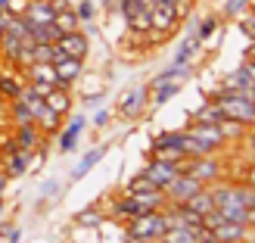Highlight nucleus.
I'll use <instances>...</instances> for the list:
<instances>
[{
    "instance_id": "obj_22",
    "label": "nucleus",
    "mask_w": 255,
    "mask_h": 243,
    "mask_svg": "<svg viewBox=\"0 0 255 243\" xmlns=\"http://www.w3.org/2000/svg\"><path fill=\"white\" fill-rule=\"evenodd\" d=\"M53 25L62 34H69V31H78L81 28V19H78V12H75V6H69V9H59L56 16H53Z\"/></svg>"
},
{
    "instance_id": "obj_32",
    "label": "nucleus",
    "mask_w": 255,
    "mask_h": 243,
    "mask_svg": "<svg viewBox=\"0 0 255 243\" xmlns=\"http://www.w3.org/2000/svg\"><path fill=\"white\" fill-rule=\"evenodd\" d=\"M12 125H28V122H34V116H31V109H28V103H22V100H12Z\"/></svg>"
},
{
    "instance_id": "obj_10",
    "label": "nucleus",
    "mask_w": 255,
    "mask_h": 243,
    "mask_svg": "<svg viewBox=\"0 0 255 243\" xmlns=\"http://www.w3.org/2000/svg\"><path fill=\"white\" fill-rule=\"evenodd\" d=\"M41 140H44V131H41L34 122L16 125V131H12V144H16V150H25V153H37Z\"/></svg>"
},
{
    "instance_id": "obj_4",
    "label": "nucleus",
    "mask_w": 255,
    "mask_h": 243,
    "mask_svg": "<svg viewBox=\"0 0 255 243\" xmlns=\"http://www.w3.org/2000/svg\"><path fill=\"white\" fill-rule=\"evenodd\" d=\"M181 172H190L193 178H199L202 184H215L221 178V172H224V165L215 159V156H193V159H181Z\"/></svg>"
},
{
    "instance_id": "obj_9",
    "label": "nucleus",
    "mask_w": 255,
    "mask_h": 243,
    "mask_svg": "<svg viewBox=\"0 0 255 243\" xmlns=\"http://www.w3.org/2000/svg\"><path fill=\"white\" fill-rule=\"evenodd\" d=\"M177 172H181V162H168V159H156V156H152V162L143 169V175H146V178H149V181L156 184L159 190L168 184Z\"/></svg>"
},
{
    "instance_id": "obj_43",
    "label": "nucleus",
    "mask_w": 255,
    "mask_h": 243,
    "mask_svg": "<svg viewBox=\"0 0 255 243\" xmlns=\"http://www.w3.org/2000/svg\"><path fill=\"white\" fill-rule=\"evenodd\" d=\"M246 184H249V187H252V190H255V165H252V169H249V172H246Z\"/></svg>"
},
{
    "instance_id": "obj_44",
    "label": "nucleus",
    "mask_w": 255,
    "mask_h": 243,
    "mask_svg": "<svg viewBox=\"0 0 255 243\" xmlns=\"http://www.w3.org/2000/svg\"><path fill=\"white\" fill-rule=\"evenodd\" d=\"M6 22H9V12H0V34L6 31Z\"/></svg>"
},
{
    "instance_id": "obj_47",
    "label": "nucleus",
    "mask_w": 255,
    "mask_h": 243,
    "mask_svg": "<svg viewBox=\"0 0 255 243\" xmlns=\"http://www.w3.org/2000/svg\"><path fill=\"white\" fill-rule=\"evenodd\" d=\"M125 243H140V240H131V237H125Z\"/></svg>"
},
{
    "instance_id": "obj_25",
    "label": "nucleus",
    "mask_w": 255,
    "mask_h": 243,
    "mask_svg": "<svg viewBox=\"0 0 255 243\" xmlns=\"http://www.w3.org/2000/svg\"><path fill=\"white\" fill-rule=\"evenodd\" d=\"M224 119V112L218 106V100H209V103H202L196 112H193V122H209V125H218Z\"/></svg>"
},
{
    "instance_id": "obj_15",
    "label": "nucleus",
    "mask_w": 255,
    "mask_h": 243,
    "mask_svg": "<svg viewBox=\"0 0 255 243\" xmlns=\"http://www.w3.org/2000/svg\"><path fill=\"white\" fill-rule=\"evenodd\" d=\"M212 237L221 240V243H246V237H249V225L221 222L218 228H212Z\"/></svg>"
},
{
    "instance_id": "obj_36",
    "label": "nucleus",
    "mask_w": 255,
    "mask_h": 243,
    "mask_svg": "<svg viewBox=\"0 0 255 243\" xmlns=\"http://www.w3.org/2000/svg\"><path fill=\"white\" fill-rule=\"evenodd\" d=\"M215 28H218V19H202L199 28H196V37H199V41H206V37L215 34Z\"/></svg>"
},
{
    "instance_id": "obj_27",
    "label": "nucleus",
    "mask_w": 255,
    "mask_h": 243,
    "mask_svg": "<svg viewBox=\"0 0 255 243\" xmlns=\"http://www.w3.org/2000/svg\"><path fill=\"white\" fill-rule=\"evenodd\" d=\"M159 243H199L196 228H168Z\"/></svg>"
},
{
    "instance_id": "obj_45",
    "label": "nucleus",
    "mask_w": 255,
    "mask_h": 243,
    "mask_svg": "<svg viewBox=\"0 0 255 243\" xmlns=\"http://www.w3.org/2000/svg\"><path fill=\"white\" fill-rule=\"evenodd\" d=\"M6 181H9V178L3 175V169H0V197H3V190H6Z\"/></svg>"
},
{
    "instance_id": "obj_38",
    "label": "nucleus",
    "mask_w": 255,
    "mask_h": 243,
    "mask_svg": "<svg viewBox=\"0 0 255 243\" xmlns=\"http://www.w3.org/2000/svg\"><path fill=\"white\" fill-rule=\"evenodd\" d=\"M75 12H78L81 22H91V19H94V3H91V0H81V3L75 6Z\"/></svg>"
},
{
    "instance_id": "obj_29",
    "label": "nucleus",
    "mask_w": 255,
    "mask_h": 243,
    "mask_svg": "<svg viewBox=\"0 0 255 243\" xmlns=\"http://www.w3.org/2000/svg\"><path fill=\"white\" fill-rule=\"evenodd\" d=\"M177 91H181V81H162V84L152 87V103H156V106L168 103V100H171Z\"/></svg>"
},
{
    "instance_id": "obj_7",
    "label": "nucleus",
    "mask_w": 255,
    "mask_h": 243,
    "mask_svg": "<svg viewBox=\"0 0 255 243\" xmlns=\"http://www.w3.org/2000/svg\"><path fill=\"white\" fill-rule=\"evenodd\" d=\"M218 91H227V94H243L249 100H255V81H252V75L246 72V66H240L234 69L231 75H224V81Z\"/></svg>"
},
{
    "instance_id": "obj_35",
    "label": "nucleus",
    "mask_w": 255,
    "mask_h": 243,
    "mask_svg": "<svg viewBox=\"0 0 255 243\" xmlns=\"http://www.w3.org/2000/svg\"><path fill=\"white\" fill-rule=\"evenodd\" d=\"M252 3V0H224V16H231V19H237V16H243V9Z\"/></svg>"
},
{
    "instance_id": "obj_21",
    "label": "nucleus",
    "mask_w": 255,
    "mask_h": 243,
    "mask_svg": "<svg viewBox=\"0 0 255 243\" xmlns=\"http://www.w3.org/2000/svg\"><path fill=\"white\" fill-rule=\"evenodd\" d=\"M184 206H187L190 212H196V215H206V212H212V209H215V200H212V190H209V187H202V190H199V194H193V197H190V200L184 203Z\"/></svg>"
},
{
    "instance_id": "obj_16",
    "label": "nucleus",
    "mask_w": 255,
    "mask_h": 243,
    "mask_svg": "<svg viewBox=\"0 0 255 243\" xmlns=\"http://www.w3.org/2000/svg\"><path fill=\"white\" fill-rule=\"evenodd\" d=\"M25 81H44V84H59L56 81V69L53 62H31V66H25Z\"/></svg>"
},
{
    "instance_id": "obj_28",
    "label": "nucleus",
    "mask_w": 255,
    "mask_h": 243,
    "mask_svg": "<svg viewBox=\"0 0 255 243\" xmlns=\"http://www.w3.org/2000/svg\"><path fill=\"white\" fill-rule=\"evenodd\" d=\"M22 84H25V81H22V78H16L12 72H3V75H0V97H6L9 103H12V100H19Z\"/></svg>"
},
{
    "instance_id": "obj_17",
    "label": "nucleus",
    "mask_w": 255,
    "mask_h": 243,
    "mask_svg": "<svg viewBox=\"0 0 255 243\" xmlns=\"http://www.w3.org/2000/svg\"><path fill=\"white\" fill-rule=\"evenodd\" d=\"M81 131H84V116H75L66 128H62V134H59V150H62V153L75 150V144H78Z\"/></svg>"
},
{
    "instance_id": "obj_6",
    "label": "nucleus",
    "mask_w": 255,
    "mask_h": 243,
    "mask_svg": "<svg viewBox=\"0 0 255 243\" xmlns=\"http://www.w3.org/2000/svg\"><path fill=\"white\" fill-rule=\"evenodd\" d=\"M177 22H181V16H177L174 3H152L149 6V31L156 34V41H159L162 34L174 31Z\"/></svg>"
},
{
    "instance_id": "obj_26",
    "label": "nucleus",
    "mask_w": 255,
    "mask_h": 243,
    "mask_svg": "<svg viewBox=\"0 0 255 243\" xmlns=\"http://www.w3.org/2000/svg\"><path fill=\"white\" fill-rule=\"evenodd\" d=\"M199 37L196 34H190L187 37V41L181 44V47H177V53H174V66H190V59H193L196 56V50H199Z\"/></svg>"
},
{
    "instance_id": "obj_3",
    "label": "nucleus",
    "mask_w": 255,
    "mask_h": 243,
    "mask_svg": "<svg viewBox=\"0 0 255 243\" xmlns=\"http://www.w3.org/2000/svg\"><path fill=\"white\" fill-rule=\"evenodd\" d=\"M202 187H206V184H202L199 178H193L190 172H177V175H174V178H171V181L165 184L162 190H165V197H168L171 206H177V203H187L193 194H199Z\"/></svg>"
},
{
    "instance_id": "obj_23",
    "label": "nucleus",
    "mask_w": 255,
    "mask_h": 243,
    "mask_svg": "<svg viewBox=\"0 0 255 243\" xmlns=\"http://www.w3.org/2000/svg\"><path fill=\"white\" fill-rule=\"evenodd\" d=\"M62 119H66V116H59V112H53V109L47 106L44 112H37V119H34V125L41 128L44 134H56L59 128H62Z\"/></svg>"
},
{
    "instance_id": "obj_42",
    "label": "nucleus",
    "mask_w": 255,
    "mask_h": 243,
    "mask_svg": "<svg viewBox=\"0 0 255 243\" xmlns=\"http://www.w3.org/2000/svg\"><path fill=\"white\" fill-rule=\"evenodd\" d=\"M56 187H59L56 181H50V184H44V197H53V194H56Z\"/></svg>"
},
{
    "instance_id": "obj_12",
    "label": "nucleus",
    "mask_w": 255,
    "mask_h": 243,
    "mask_svg": "<svg viewBox=\"0 0 255 243\" xmlns=\"http://www.w3.org/2000/svg\"><path fill=\"white\" fill-rule=\"evenodd\" d=\"M56 47L62 50L66 56H75V59H84L87 56V50H91V41H87V34L78 28V31H69V34H62Z\"/></svg>"
},
{
    "instance_id": "obj_40",
    "label": "nucleus",
    "mask_w": 255,
    "mask_h": 243,
    "mask_svg": "<svg viewBox=\"0 0 255 243\" xmlns=\"http://www.w3.org/2000/svg\"><path fill=\"white\" fill-rule=\"evenodd\" d=\"M106 122H109V109H100L97 116H94V125H97V128H103Z\"/></svg>"
},
{
    "instance_id": "obj_2",
    "label": "nucleus",
    "mask_w": 255,
    "mask_h": 243,
    "mask_svg": "<svg viewBox=\"0 0 255 243\" xmlns=\"http://www.w3.org/2000/svg\"><path fill=\"white\" fill-rule=\"evenodd\" d=\"M212 100H218L224 119H234V122H243V125H255V100H249L243 94H227V91H218Z\"/></svg>"
},
{
    "instance_id": "obj_24",
    "label": "nucleus",
    "mask_w": 255,
    "mask_h": 243,
    "mask_svg": "<svg viewBox=\"0 0 255 243\" xmlns=\"http://www.w3.org/2000/svg\"><path fill=\"white\" fill-rule=\"evenodd\" d=\"M106 156V147H97V150H91V153H87V156L78 162V165H75V172H72V181H81V178L87 175V172H91L94 169V165L100 162V159H103Z\"/></svg>"
},
{
    "instance_id": "obj_39",
    "label": "nucleus",
    "mask_w": 255,
    "mask_h": 243,
    "mask_svg": "<svg viewBox=\"0 0 255 243\" xmlns=\"http://www.w3.org/2000/svg\"><path fill=\"white\" fill-rule=\"evenodd\" d=\"M0 234H3L9 243H19V237H22V234H19V228H12V225H3V228H0Z\"/></svg>"
},
{
    "instance_id": "obj_48",
    "label": "nucleus",
    "mask_w": 255,
    "mask_h": 243,
    "mask_svg": "<svg viewBox=\"0 0 255 243\" xmlns=\"http://www.w3.org/2000/svg\"><path fill=\"white\" fill-rule=\"evenodd\" d=\"M0 215H3V197H0Z\"/></svg>"
},
{
    "instance_id": "obj_41",
    "label": "nucleus",
    "mask_w": 255,
    "mask_h": 243,
    "mask_svg": "<svg viewBox=\"0 0 255 243\" xmlns=\"http://www.w3.org/2000/svg\"><path fill=\"white\" fill-rule=\"evenodd\" d=\"M50 6H53L56 12H59V9H69V0H50Z\"/></svg>"
},
{
    "instance_id": "obj_13",
    "label": "nucleus",
    "mask_w": 255,
    "mask_h": 243,
    "mask_svg": "<svg viewBox=\"0 0 255 243\" xmlns=\"http://www.w3.org/2000/svg\"><path fill=\"white\" fill-rule=\"evenodd\" d=\"M53 69H56V81H59L62 87H72L75 81H78L81 69H84V59H75V56H66V53H62V56L53 62Z\"/></svg>"
},
{
    "instance_id": "obj_31",
    "label": "nucleus",
    "mask_w": 255,
    "mask_h": 243,
    "mask_svg": "<svg viewBox=\"0 0 255 243\" xmlns=\"http://www.w3.org/2000/svg\"><path fill=\"white\" fill-rule=\"evenodd\" d=\"M218 125H221V134H224V140H240V134H246V128H249V125H243V122H234V119H221Z\"/></svg>"
},
{
    "instance_id": "obj_14",
    "label": "nucleus",
    "mask_w": 255,
    "mask_h": 243,
    "mask_svg": "<svg viewBox=\"0 0 255 243\" xmlns=\"http://www.w3.org/2000/svg\"><path fill=\"white\" fill-rule=\"evenodd\" d=\"M22 16L28 19L31 25H47V22H53L56 9L50 6V0H28L25 9H22Z\"/></svg>"
},
{
    "instance_id": "obj_5",
    "label": "nucleus",
    "mask_w": 255,
    "mask_h": 243,
    "mask_svg": "<svg viewBox=\"0 0 255 243\" xmlns=\"http://www.w3.org/2000/svg\"><path fill=\"white\" fill-rule=\"evenodd\" d=\"M152 156L156 159H168V162H181L187 159L184 153V131H171V134H159L152 140Z\"/></svg>"
},
{
    "instance_id": "obj_49",
    "label": "nucleus",
    "mask_w": 255,
    "mask_h": 243,
    "mask_svg": "<svg viewBox=\"0 0 255 243\" xmlns=\"http://www.w3.org/2000/svg\"><path fill=\"white\" fill-rule=\"evenodd\" d=\"M246 243H255V237H246Z\"/></svg>"
},
{
    "instance_id": "obj_8",
    "label": "nucleus",
    "mask_w": 255,
    "mask_h": 243,
    "mask_svg": "<svg viewBox=\"0 0 255 243\" xmlns=\"http://www.w3.org/2000/svg\"><path fill=\"white\" fill-rule=\"evenodd\" d=\"M31 156L34 153H25V150H16L12 147L9 153H0V169H3L6 178H22L31 165Z\"/></svg>"
},
{
    "instance_id": "obj_20",
    "label": "nucleus",
    "mask_w": 255,
    "mask_h": 243,
    "mask_svg": "<svg viewBox=\"0 0 255 243\" xmlns=\"http://www.w3.org/2000/svg\"><path fill=\"white\" fill-rule=\"evenodd\" d=\"M28 25H31V22H28ZM28 37H31L34 44H56L59 37H62V31L56 28L53 22H47V25H31V34H28Z\"/></svg>"
},
{
    "instance_id": "obj_19",
    "label": "nucleus",
    "mask_w": 255,
    "mask_h": 243,
    "mask_svg": "<svg viewBox=\"0 0 255 243\" xmlns=\"http://www.w3.org/2000/svg\"><path fill=\"white\" fill-rule=\"evenodd\" d=\"M44 103L53 109V112H59V116H66V112L72 109V94H69V87H62V84H56L53 91H50L47 97H44Z\"/></svg>"
},
{
    "instance_id": "obj_37",
    "label": "nucleus",
    "mask_w": 255,
    "mask_h": 243,
    "mask_svg": "<svg viewBox=\"0 0 255 243\" xmlns=\"http://www.w3.org/2000/svg\"><path fill=\"white\" fill-rule=\"evenodd\" d=\"M240 28H243V34L249 37V41H255V12H249V16L240 19Z\"/></svg>"
},
{
    "instance_id": "obj_18",
    "label": "nucleus",
    "mask_w": 255,
    "mask_h": 243,
    "mask_svg": "<svg viewBox=\"0 0 255 243\" xmlns=\"http://www.w3.org/2000/svg\"><path fill=\"white\" fill-rule=\"evenodd\" d=\"M19 53H22V37L3 31V34H0V59L9 62V66H16V62H19Z\"/></svg>"
},
{
    "instance_id": "obj_34",
    "label": "nucleus",
    "mask_w": 255,
    "mask_h": 243,
    "mask_svg": "<svg viewBox=\"0 0 255 243\" xmlns=\"http://www.w3.org/2000/svg\"><path fill=\"white\" fill-rule=\"evenodd\" d=\"M75 222L84 225V228H97V225H103V212H97V209H84L75 215Z\"/></svg>"
},
{
    "instance_id": "obj_11",
    "label": "nucleus",
    "mask_w": 255,
    "mask_h": 243,
    "mask_svg": "<svg viewBox=\"0 0 255 243\" xmlns=\"http://www.w3.org/2000/svg\"><path fill=\"white\" fill-rule=\"evenodd\" d=\"M146 97H149V87H146V84H143V87H134V91H128V94L122 97V103H119V116L137 119L140 112L146 109Z\"/></svg>"
},
{
    "instance_id": "obj_46",
    "label": "nucleus",
    "mask_w": 255,
    "mask_h": 243,
    "mask_svg": "<svg viewBox=\"0 0 255 243\" xmlns=\"http://www.w3.org/2000/svg\"><path fill=\"white\" fill-rule=\"evenodd\" d=\"M6 6H9V0H0V12H6Z\"/></svg>"
},
{
    "instance_id": "obj_33",
    "label": "nucleus",
    "mask_w": 255,
    "mask_h": 243,
    "mask_svg": "<svg viewBox=\"0 0 255 243\" xmlns=\"http://www.w3.org/2000/svg\"><path fill=\"white\" fill-rule=\"evenodd\" d=\"M221 219L224 222H237V225H246V206H218Z\"/></svg>"
},
{
    "instance_id": "obj_30",
    "label": "nucleus",
    "mask_w": 255,
    "mask_h": 243,
    "mask_svg": "<svg viewBox=\"0 0 255 243\" xmlns=\"http://www.w3.org/2000/svg\"><path fill=\"white\" fill-rule=\"evenodd\" d=\"M149 190H159L156 184L149 181V178L140 172V175H134L131 181H128V187H125V194H149Z\"/></svg>"
},
{
    "instance_id": "obj_1",
    "label": "nucleus",
    "mask_w": 255,
    "mask_h": 243,
    "mask_svg": "<svg viewBox=\"0 0 255 243\" xmlns=\"http://www.w3.org/2000/svg\"><path fill=\"white\" fill-rule=\"evenodd\" d=\"M165 231H168L165 215H162V212H146V215H137V219H128L125 237L140 240V243H159Z\"/></svg>"
}]
</instances>
